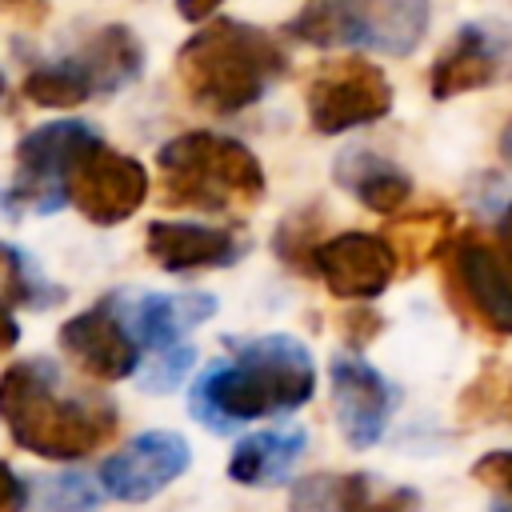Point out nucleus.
<instances>
[{"label": "nucleus", "mask_w": 512, "mask_h": 512, "mask_svg": "<svg viewBox=\"0 0 512 512\" xmlns=\"http://www.w3.org/2000/svg\"><path fill=\"white\" fill-rule=\"evenodd\" d=\"M120 320L128 324L132 340L140 348H172L184 332L204 324L216 312V300L208 292H140V296H116Z\"/></svg>", "instance_id": "16"}, {"label": "nucleus", "mask_w": 512, "mask_h": 512, "mask_svg": "<svg viewBox=\"0 0 512 512\" xmlns=\"http://www.w3.org/2000/svg\"><path fill=\"white\" fill-rule=\"evenodd\" d=\"M28 508V480H20L0 460V512H24Z\"/></svg>", "instance_id": "31"}, {"label": "nucleus", "mask_w": 512, "mask_h": 512, "mask_svg": "<svg viewBox=\"0 0 512 512\" xmlns=\"http://www.w3.org/2000/svg\"><path fill=\"white\" fill-rule=\"evenodd\" d=\"M28 504L40 512H96L100 488L84 472H56V476H32Z\"/></svg>", "instance_id": "25"}, {"label": "nucleus", "mask_w": 512, "mask_h": 512, "mask_svg": "<svg viewBox=\"0 0 512 512\" xmlns=\"http://www.w3.org/2000/svg\"><path fill=\"white\" fill-rule=\"evenodd\" d=\"M428 0H312L292 16L288 36L316 48H376L408 56L428 32Z\"/></svg>", "instance_id": "5"}, {"label": "nucleus", "mask_w": 512, "mask_h": 512, "mask_svg": "<svg viewBox=\"0 0 512 512\" xmlns=\"http://www.w3.org/2000/svg\"><path fill=\"white\" fill-rule=\"evenodd\" d=\"M72 64L84 72L92 84V96L116 92L144 72V44L128 24H104L100 32L88 36V44L72 56Z\"/></svg>", "instance_id": "17"}, {"label": "nucleus", "mask_w": 512, "mask_h": 512, "mask_svg": "<svg viewBox=\"0 0 512 512\" xmlns=\"http://www.w3.org/2000/svg\"><path fill=\"white\" fill-rule=\"evenodd\" d=\"M332 176H336L340 188H348L364 208H372V212H380V216H392V212L404 208L408 196H412L408 172L396 168L392 160L368 152V148H348V152H340Z\"/></svg>", "instance_id": "19"}, {"label": "nucleus", "mask_w": 512, "mask_h": 512, "mask_svg": "<svg viewBox=\"0 0 512 512\" xmlns=\"http://www.w3.org/2000/svg\"><path fill=\"white\" fill-rule=\"evenodd\" d=\"M68 200L84 220L100 228L124 224L148 200V172L140 160L96 140L76 156L68 172Z\"/></svg>", "instance_id": "9"}, {"label": "nucleus", "mask_w": 512, "mask_h": 512, "mask_svg": "<svg viewBox=\"0 0 512 512\" xmlns=\"http://www.w3.org/2000/svg\"><path fill=\"white\" fill-rule=\"evenodd\" d=\"M304 428H276V432H256V436H244L236 448H232V460H228V480L244 484V488H272V484H284L288 472L296 468V460L304 456Z\"/></svg>", "instance_id": "18"}, {"label": "nucleus", "mask_w": 512, "mask_h": 512, "mask_svg": "<svg viewBox=\"0 0 512 512\" xmlns=\"http://www.w3.org/2000/svg\"><path fill=\"white\" fill-rule=\"evenodd\" d=\"M380 328H384V316H376V312H368V308H352V312L340 316V332H344V344H348L352 352L368 348V344L380 336Z\"/></svg>", "instance_id": "29"}, {"label": "nucleus", "mask_w": 512, "mask_h": 512, "mask_svg": "<svg viewBox=\"0 0 512 512\" xmlns=\"http://www.w3.org/2000/svg\"><path fill=\"white\" fill-rule=\"evenodd\" d=\"M452 224H456L452 208L432 204V208H420L412 216H400L388 232V244L396 248V260L404 268H416V264H424L428 256H436L444 248V240L452 236Z\"/></svg>", "instance_id": "21"}, {"label": "nucleus", "mask_w": 512, "mask_h": 512, "mask_svg": "<svg viewBox=\"0 0 512 512\" xmlns=\"http://www.w3.org/2000/svg\"><path fill=\"white\" fill-rule=\"evenodd\" d=\"M56 340H60V352L88 380L116 384V380H128L140 368V344L132 340L128 324L120 320L116 296H108V300L76 312L72 320H64Z\"/></svg>", "instance_id": "11"}, {"label": "nucleus", "mask_w": 512, "mask_h": 512, "mask_svg": "<svg viewBox=\"0 0 512 512\" xmlns=\"http://www.w3.org/2000/svg\"><path fill=\"white\" fill-rule=\"evenodd\" d=\"M224 0H176V12L184 16V20H208V16H216V8H220Z\"/></svg>", "instance_id": "33"}, {"label": "nucleus", "mask_w": 512, "mask_h": 512, "mask_svg": "<svg viewBox=\"0 0 512 512\" xmlns=\"http://www.w3.org/2000/svg\"><path fill=\"white\" fill-rule=\"evenodd\" d=\"M308 124L320 136H340L364 124H376L392 112V84L384 68L364 56H336L324 60L304 88Z\"/></svg>", "instance_id": "7"}, {"label": "nucleus", "mask_w": 512, "mask_h": 512, "mask_svg": "<svg viewBox=\"0 0 512 512\" xmlns=\"http://www.w3.org/2000/svg\"><path fill=\"white\" fill-rule=\"evenodd\" d=\"M436 256L452 308L488 336H512V268L496 252L492 236L464 228L444 240Z\"/></svg>", "instance_id": "6"}, {"label": "nucleus", "mask_w": 512, "mask_h": 512, "mask_svg": "<svg viewBox=\"0 0 512 512\" xmlns=\"http://www.w3.org/2000/svg\"><path fill=\"white\" fill-rule=\"evenodd\" d=\"M0 420L24 452L60 464L104 448L120 424L108 400L64 392L48 360H16L0 376Z\"/></svg>", "instance_id": "2"}, {"label": "nucleus", "mask_w": 512, "mask_h": 512, "mask_svg": "<svg viewBox=\"0 0 512 512\" xmlns=\"http://www.w3.org/2000/svg\"><path fill=\"white\" fill-rule=\"evenodd\" d=\"M328 376H332V408L340 436L352 448H372L388 428V416L396 408V388L356 352L332 356Z\"/></svg>", "instance_id": "14"}, {"label": "nucleus", "mask_w": 512, "mask_h": 512, "mask_svg": "<svg viewBox=\"0 0 512 512\" xmlns=\"http://www.w3.org/2000/svg\"><path fill=\"white\" fill-rule=\"evenodd\" d=\"M0 12H8L12 20H24V24H40L48 16V0H0Z\"/></svg>", "instance_id": "32"}, {"label": "nucleus", "mask_w": 512, "mask_h": 512, "mask_svg": "<svg viewBox=\"0 0 512 512\" xmlns=\"http://www.w3.org/2000/svg\"><path fill=\"white\" fill-rule=\"evenodd\" d=\"M512 76V28L492 20H472L456 28L448 48L428 68V92L436 100H452Z\"/></svg>", "instance_id": "10"}, {"label": "nucleus", "mask_w": 512, "mask_h": 512, "mask_svg": "<svg viewBox=\"0 0 512 512\" xmlns=\"http://www.w3.org/2000/svg\"><path fill=\"white\" fill-rule=\"evenodd\" d=\"M188 464H192L188 440L180 432L152 428V432L132 436L116 456L104 460L100 484L108 496H116L124 504H140V500H152L156 492H164Z\"/></svg>", "instance_id": "12"}, {"label": "nucleus", "mask_w": 512, "mask_h": 512, "mask_svg": "<svg viewBox=\"0 0 512 512\" xmlns=\"http://www.w3.org/2000/svg\"><path fill=\"white\" fill-rule=\"evenodd\" d=\"M0 96H4V76H0Z\"/></svg>", "instance_id": "36"}, {"label": "nucleus", "mask_w": 512, "mask_h": 512, "mask_svg": "<svg viewBox=\"0 0 512 512\" xmlns=\"http://www.w3.org/2000/svg\"><path fill=\"white\" fill-rule=\"evenodd\" d=\"M500 512H512V508H500Z\"/></svg>", "instance_id": "37"}, {"label": "nucleus", "mask_w": 512, "mask_h": 512, "mask_svg": "<svg viewBox=\"0 0 512 512\" xmlns=\"http://www.w3.org/2000/svg\"><path fill=\"white\" fill-rule=\"evenodd\" d=\"M16 340H20V328H16V320L8 316V308L0 304V352L16 348Z\"/></svg>", "instance_id": "34"}, {"label": "nucleus", "mask_w": 512, "mask_h": 512, "mask_svg": "<svg viewBox=\"0 0 512 512\" xmlns=\"http://www.w3.org/2000/svg\"><path fill=\"white\" fill-rule=\"evenodd\" d=\"M284 72V48L264 28L232 16L204 24L176 52V80L184 96L212 116H236L252 108Z\"/></svg>", "instance_id": "3"}, {"label": "nucleus", "mask_w": 512, "mask_h": 512, "mask_svg": "<svg viewBox=\"0 0 512 512\" xmlns=\"http://www.w3.org/2000/svg\"><path fill=\"white\" fill-rule=\"evenodd\" d=\"M316 392V364L296 336L272 332L240 340L232 360L204 368L192 380L188 408L208 432H232L236 424L296 412Z\"/></svg>", "instance_id": "1"}, {"label": "nucleus", "mask_w": 512, "mask_h": 512, "mask_svg": "<svg viewBox=\"0 0 512 512\" xmlns=\"http://www.w3.org/2000/svg\"><path fill=\"white\" fill-rule=\"evenodd\" d=\"M196 364V352L184 348V344H172V348H160L152 356V364L140 372V388L144 392H172L176 384H184L188 368Z\"/></svg>", "instance_id": "27"}, {"label": "nucleus", "mask_w": 512, "mask_h": 512, "mask_svg": "<svg viewBox=\"0 0 512 512\" xmlns=\"http://www.w3.org/2000/svg\"><path fill=\"white\" fill-rule=\"evenodd\" d=\"M144 252L164 272L228 268L244 256V240L232 228L192 224V220H152L144 232Z\"/></svg>", "instance_id": "15"}, {"label": "nucleus", "mask_w": 512, "mask_h": 512, "mask_svg": "<svg viewBox=\"0 0 512 512\" xmlns=\"http://www.w3.org/2000/svg\"><path fill=\"white\" fill-rule=\"evenodd\" d=\"M472 480H480L484 488H492V492H500V496L512 500V448L480 456V460L472 464Z\"/></svg>", "instance_id": "28"}, {"label": "nucleus", "mask_w": 512, "mask_h": 512, "mask_svg": "<svg viewBox=\"0 0 512 512\" xmlns=\"http://www.w3.org/2000/svg\"><path fill=\"white\" fill-rule=\"evenodd\" d=\"M460 424H512V364L488 360L456 400Z\"/></svg>", "instance_id": "22"}, {"label": "nucleus", "mask_w": 512, "mask_h": 512, "mask_svg": "<svg viewBox=\"0 0 512 512\" xmlns=\"http://www.w3.org/2000/svg\"><path fill=\"white\" fill-rule=\"evenodd\" d=\"M396 268H400L396 248L376 232H340V236L320 240L312 252V272L340 300L380 296L392 284Z\"/></svg>", "instance_id": "13"}, {"label": "nucleus", "mask_w": 512, "mask_h": 512, "mask_svg": "<svg viewBox=\"0 0 512 512\" xmlns=\"http://www.w3.org/2000/svg\"><path fill=\"white\" fill-rule=\"evenodd\" d=\"M316 232H320V212L316 208H304L296 216H288L276 232V252L284 264L292 268H312V252H316Z\"/></svg>", "instance_id": "26"}, {"label": "nucleus", "mask_w": 512, "mask_h": 512, "mask_svg": "<svg viewBox=\"0 0 512 512\" xmlns=\"http://www.w3.org/2000/svg\"><path fill=\"white\" fill-rule=\"evenodd\" d=\"M160 200L196 212H232L264 196V168L256 152L232 136L184 132L156 156Z\"/></svg>", "instance_id": "4"}, {"label": "nucleus", "mask_w": 512, "mask_h": 512, "mask_svg": "<svg viewBox=\"0 0 512 512\" xmlns=\"http://www.w3.org/2000/svg\"><path fill=\"white\" fill-rule=\"evenodd\" d=\"M24 96L40 108H80L84 100H92V84L84 80V72L68 60L60 64H44V68H32L24 76Z\"/></svg>", "instance_id": "24"}, {"label": "nucleus", "mask_w": 512, "mask_h": 512, "mask_svg": "<svg viewBox=\"0 0 512 512\" xmlns=\"http://www.w3.org/2000/svg\"><path fill=\"white\" fill-rule=\"evenodd\" d=\"M420 496L412 488H376L364 512H416Z\"/></svg>", "instance_id": "30"}, {"label": "nucleus", "mask_w": 512, "mask_h": 512, "mask_svg": "<svg viewBox=\"0 0 512 512\" xmlns=\"http://www.w3.org/2000/svg\"><path fill=\"white\" fill-rule=\"evenodd\" d=\"M500 148H504V156H508V160H512V124H508V128H504V144H500Z\"/></svg>", "instance_id": "35"}, {"label": "nucleus", "mask_w": 512, "mask_h": 512, "mask_svg": "<svg viewBox=\"0 0 512 512\" xmlns=\"http://www.w3.org/2000/svg\"><path fill=\"white\" fill-rule=\"evenodd\" d=\"M376 492L368 472H312L292 484L288 512H364Z\"/></svg>", "instance_id": "20"}, {"label": "nucleus", "mask_w": 512, "mask_h": 512, "mask_svg": "<svg viewBox=\"0 0 512 512\" xmlns=\"http://www.w3.org/2000/svg\"><path fill=\"white\" fill-rule=\"evenodd\" d=\"M60 300V288L48 284L36 264L12 248V244H0V304H20V308H48Z\"/></svg>", "instance_id": "23"}, {"label": "nucleus", "mask_w": 512, "mask_h": 512, "mask_svg": "<svg viewBox=\"0 0 512 512\" xmlns=\"http://www.w3.org/2000/svg\"><path fill=\"white\" fill-rule=\"evenodd\" d=\"M96 128L84 120H52L32 128L16 144V176L4 192L8 208H32V212H56L68 200V172L76 156L96 144Z\"/></svg>", "instance_id": "8"}]
</instances>
